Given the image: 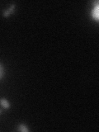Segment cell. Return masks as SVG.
I'll return each mask as SVG.
<instances>
[{
    "mask_svg": "<svg viewBox=\"0 0 99 132\" xmlns=\"http://www.w3.org/2000/svg\"><path fill=\"white\" fill-rule=\"evenodd\" d=\"M3 73H4V70H3V67L0 64V79L3 78Z\"/></svg>",
    "mask_w": 99,
    "mask_h": 132,
    "instance_id": "5",
    "label": "cell"
},
{
    "mask_svg": "<svg viewBox=\"0 0 99 132\" xmlns=\"http://www.w3.org/2000/svg\"><path fill=\"white\" fill-rule=\"evenodd\" d=\"M92 16L97 22H98V20H99V3L97 1L96 2V5L94 6V7L92 10Z\"/></svg>",
    "mask_w": 99,
    "mask_h": 132,
    "instance_id": "1",
    "label": "cell"
},
{
    "mask_svg": "<svg viewBox=\"0 0 99 132\" xmlns=\"http://www.w3.org/2000/svg\"><path fill=\"white\" fill-rule=\"evenodd\" d=\"M18 130L22 131V132H28L29 131L27 126L23 125V124H20V125L18 126Z\"/></svg>",
    "mask_w": 99,
    "mask_h": 132,
    "instance_id": "3",
    "label": "cell"
},
{
    "mask_svg": "<svg viewBox=\"0 0 99 132\" xmlns=\"http://www.w3.org/2000/svg\"><path fill=\"white\" fill-rule=\"evenodd\" d=\"M14 7H15L14 5H12L9 9L7 10V11H4V12H3V16H7L10 13H12V9H14Z\"/></svg>",
    "mask_w": 99,
    "mask_h": 132,
    "instance_id": "4",
    "label": "cell"
},
{
    "mask_svg": "<svg viewBox=\"0 0 99 132\" xmlns=\"http://www.w3.org/2000/svg\"><path fill=\"white\" fill-rule=\"evenodd\" d=\"M0 104H1V106L3 107V108L8 109L10 107L9 102H8L7 99H5V98H1V99H0Z\"/></svg>",
    "mask_w": 99,
    "mask_h": 132,
    "instance_id": "2",
    "label": "cell"
},
{
    "mask_svg": "<svg viewBox=\"0 0 99 132\" xmlns=\"http://www.w3.org/2000/svg\"><path fill=\"white\" fill-rule=\"evenodd\" d=\"M2 113V110L1 109H0V114H1Z\"/></svg>",
    "mask_w": 99,
    "mask_h": 132,
    "instance_id": "6",
    "label": "cell"
}]
</instances>
